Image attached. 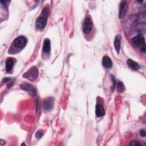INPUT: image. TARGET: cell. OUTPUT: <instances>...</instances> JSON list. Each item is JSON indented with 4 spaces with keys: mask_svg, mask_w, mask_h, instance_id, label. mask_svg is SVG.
<instances>
[{
    "mask_svg": "<svg viewBox=\"0 0 146 146\" xmlns=\"http://www.w3.org/2000/svg\"><path fill=\"white\" fill-rule=\"evenodd\" d=\"M132 43L136 47H139L142 52L146 51L145 38L142 34H138L132 39Z\"/></svg>",
    "mask_w": 146,
    "mask_h": 146,
    "instance_id": "6da1fadb",
    "label": "cell"
},
{
    "mask_svg": "<svg viewBox=\"0 0 146 146\" xmlns=\"http://www.w3.org/2000/svg\"><path fill=\"white\" fill-rule=\"evenodd\" d=\"M27 43V39L26 36L21 35L17 37L13 42L11 44V48L14 47V48L17 49V50H22Z\"/></svg>",
    "mask_w": 146,
    "mask_h": 146,
    "instance_id": "7a4b0ae2",
    "label": "cell"
},
{
    "mask_svg": "<svg viewBox=\"0 0 146 146\" xmlns=\"http://www.w3.org/2000/svg\"><path fill=\"white\" fill-rule=\"evenodd\" d=\"M39 75L38 69L36 67L33 66L31 67L28 71H27L23 75V77L30 80L34 81L37 79Z\"/></svg>",
    "mask_w": 146,
    "mask_h": 146,
    "instance_id": "3957f363",
    "label": "cell"
},
{
    "mask_svg": "<svg viewBox=\"0 0 146 146\" xmlns=\"http://www.w3.org/2000/svg\"><path fill=\"white\" fill-rule=\"evenodd\" d=\"M92 27H93V23L91 18L90 17H87L84 19L83 22V26H82L83 31L85 34H88L91 31Z\"/></svg>",
    "mask_w": 146,
    "mask_h": 146,
    "instance_id": "277c9868",
    "label": "cell"
},
{
    "mask_svg": "<svg viewBox=\"0 0 146 146\" xmlns=\"http://www.w3.org/2000/svg\"><path fill=\"white\" fill-rule=\"evenodd\" d=\"M21 88L27 92L31 96H35L36 95V89L35 87L30 83H25L21 85Z\"/></svg>",
    "mask_w": 146,
    "mask_h": 146,
    "instance_id": "5b68a950",
    "label": "cell"
},
{
    "mask_svg": "<svg viewBox=\"0 0 146 146\" xmlns=\"http://www.w3.org/2000/svg\"><path fill=\"white\" fill-rule=\"evenodd\" d=\"M46 14V13H45ZM43 14L44 16H39L37 18L35 22V26L38 29L43 30L44 29L47 24V17H45L46 14Z\"/></svg>",
    "mask_w": 146,
    "mask_h": 146,
    "instance_id": "8992f818",
    "label": "cell"
},
{
    "mask_svg": "<svg viewBox=\"0 0 146 146\" xmlns=\"http://www.w3.org/2000/svg\"><path fill=\"white\" fill-rule=\"evenodd\" d=\"M43 106L46 111H51L54 106V98L52 97H47L43 100Z\"/></svg>",
    "mask_w": 146,
    "mask_h": 146,
    "instance_id": "52a82bcc",
    "label": "cell"
},
{
    "mask_svg": "<svg viewBox=\"0 0 146 146\" xmlns=\"http://www.w3.org/2000/svg\"><path fill=\"white\" fill-rule=\"evenodd\" d=\"M127 10V2L126 1H121L119 5V18L122 19L124 17Z\"/></svg>",
    "mask_w": 146,
    "mask_h": 146,
    "instance_id": "ba28073f",
    "label": "cell"
},
{
    "mask_svg": "<svg viewBox=\"0 0 146 146\" xmlns=\"http://www.w3.org/2000/svg\"><path fill=\"white\" fill-rule=\"evenodd\" d=\"M127 66L129 67V68L133 71H137L140 68V66L137 62L130 59L127 60Z\"/></svg>",
    "mask_w": 146,
    "mask_h": 146,
    "instance_id": "9c48e42d",
    "label": "cell"
},
{
    "mask_svg": "<svg viewBox=\"0 0 146 146\" xmlns=\"http://www.w3.org/2000/svg\"><path fill=\"white\" fill-rule=\"evenodd\" d=\"M105 110L102 104H97L95 107V113L98 117H102L105 115Z\"/></svg>",
    "mask_w": 146,
    "mask_h": 146,
    "instance_id": "30bf717a",
    "label": "cell"
},
{
    "mask_svg": "<svg viewBox=\"0 0 146 146\" xmlns=\"http://www.w3.org/2000/svg\"><path fill=\"white\" fill-rule=\"evenodd\" d=\"M103 66L107 68H110L112 66V62L110 57L108 56H104L102 59Z\"/></svg>",
    "mask_w": 146,
    "mask_h": 146,
    "instance_id": "8fae6325",
    "label": "cell"
},
{
    "mask_svg": "<svg viewBox=\"0 0 146 146\" xmlns=\"http://www.w3.org/2000/svg\"><path fill=\"white\" fill-rule=\"evenodd\" d=\"M51 50V42L49 39L46 38L44 40L42 50L45 53H48Z\"/></svg>",
    "mask_w": 146,
    "mask_h": 146,
    "instance_id": "7c38bea8",
    "label": "cell"
},
{
    "mask_svg": "<svg viewBox=\"0 0 146 146\" xmlns=\"http://www.w3.org/2000/svg\"><path fill=\"white\" fill-rule=\"evenodd\" d=\"M120 44H121V36H120V35H117L116 36V37L114 39V42H113L115 50L117 54H119V51H120Z\"/></svg>",
    "mask_w": 146,
    "mask_h": 146,
    "instance_id": "4fadbf2b",
    "label": "cell"
},
{
    "mask_svg": "<svg viewBox=\"0 0 146 146\" xmlns=\"http://www.w3.org/2000/svg\"><path fill=\"white\" fill-rule=\"evenodd\" d=\"M14 59L12 58H9L7 59L6 61V70L7 72H10L14 66Z\"/></svg>",
    "mask_w": 146,
    "mask_h": 146,
    "instance_id": "5bb4252c",
    "label": "cell"
},
{
    "mask_svg": "<svg viewBox=\"0 0 146 146\" xmlns=\"http://www.w3.org/2000/svg\"><path fill=\"white\" fill-rule=\"evenodd\" d=\"M5 83H7V88H10L14 83V79L11 78H5L3 79Z\"/></svg>",
    "mask_w": 146,
    "mask_h": 146,
    "instance_id": "9a60e30c",
    "label": "cell"
},
{
    "mask_svg": "<svg viewBox=\"0 0 146 146\" xmlns=\"http://www.w3.org/2000/svg\"><path fill=\"white\" fill-rule=\"evenodd\" d=\"M116 86H117V91L118 92L121 93L124 91L125 87L124 84L121 82H118L116 84Z\"/></svg>",
    "mask_w": 146,
    "mask_h": 146,
    "instance_id": "2e32d148",
    "label": "cell"
},
{
    "mask_svg": "<svg viewBox=\"0 0 146 146\" xmlns=\"http://www.w3.org/2000/svg\"><path fill=\"white\" fill-rule=\"evenodd\" d=\"M43 132L42 131V130L41 129H39L36 132V133H35V136L36 137L38 138V139H40L42 137V136H43Z\"/></svg>",
    "mask_w": 146,
    "mask_h": 146,
    "instance_id": "e0dca14e",
    "label": "cell"
},
{
    "mask_svg": "<svg viewBox=\"0 0 146 146\" xmlns=\"http://www.w3.org/2000/svg\"><path fill=\"white\" fill-rule=\"evenodd\" d=\"M129 145H135V146H137V145H141V143L138 141H136V140H133V141H131L130 142V143L129 144Z\"/></svg>",
    "mask_w": 146,
    "mask_h": 146,
    "instance_id": "ac0fdd59",
    "label": "cell"
},
{
    "mask_svg": "<svg viewBox=\"0 0 146 146\" xmlns=\"http://www.w3.org/2000/svg\"><path fill=\"white\" fill-rule=\"evenodd\" d=\"M10 1H1V4H2L5 8L7 9L8 6H9L8 4L10 3Z\"/></svg>",
    "mask_w": 146,
    "mask_h": 146,
    "instance_id": "d6986e66",
    "label": "cell"
},
{
    "mask_svg": "<svg viewBox=\"0 0 146 146\" xmlns=\"http://www.w3.org/2000/svg\"><path fill=\"white\" fill-rule=\"evenodd\" d=\"M110 77H111V80H112V83H113L112 88H113V89H114V88H115V86H116V80H115V77H114L112 75H110Z\"/></svg>",
    "mask_w": 146,
    "mask_h": 146,
    "instance_id": "ffe728a7",
    "label": "cell"
},
{
    "mask_svg": "<svg viewBox=\"0 0 146 146\" xmlns=\"http://www.w3.org/2000/svg\"><path fill=\"white\" fill-rule=\"evenodd\" d=\"M140 134L141 136L145 137V131L144 129H141L140 131Z\"/></svg>",
    "mask_w": 146,
    "mask_h": 146,
    "instance_id": "44dd1931",
    "label": "cell"
}]
</instances>
